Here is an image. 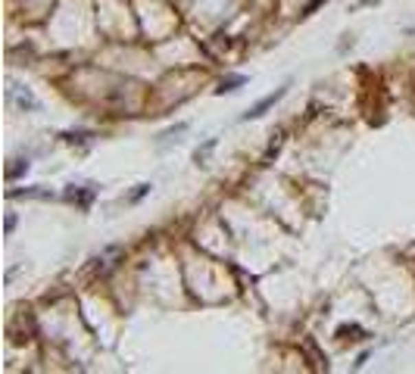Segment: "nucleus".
Returning a JSON list of instances; mask_svg holds the SVG:
<instances>
[{"label":"nucleus","mask_w":415,"mask_h":374,"mask_svg":"<svg viewBox=\"0 0 415 374\" xmlns=\"http://www.w3.org/2000/svg\"><path fill=\"white\" fill-rule=\"evenodd\" d=\"M10 197H50V191H38V187H25V191H10Z\"/></svg>","instance_id":"nucleus-6"},{"label":"nucleus","mask_w":415,"mask_h":374,"mask_svg":"<svg viewBox=\"0 0 415 374\" xmlns=\"http://www.w3.org/2000/svg\"><path fill=\"white\" fill-rule=\"evenodd\" d=\"M144 194H150V184H137V191L128 197V203H137V200H141Z\"/></svg>","instance_id":"nucleus-8"},{"label":"nucleus","mask_w":415,"mask_h":374,"mask_svg":"<svg viewBox=\"0 0 415 374\" xmlns=\"http://www.w3.org/2000/svg\"><path fill=\"white\" fill-rule=\"evenodd\" d=\"M247 82V78H244V75H228V78H225V82L222 84H218V94H228V91H238L240 88V84H244Z\"/></svg>","instance_id":"nucleus-4"},{"label":"nucleus","mask_w":415,"mask_h":374,"mask_svg":"<svg viewBox=\"0 0 415 374\" xmlns=\"http://www.w3.org/2000/svg\"><path fill=\"white\" fill-rule=\"evenodd\" d=\"M322 3H325V0H309V3H306V10H303V13H306V16H313L315 10L322 7Z\"/></svg>","instance_id":"nucleus-9"},{"label":"nucleus","mask_w":415,"mask_h":374,"mask_svg":"<svg viewBox=\"0 0 415 374\" xmlns=\"http://www.w3.org/2000/svg\"><path fill=\"white\" fill-rule=\"evenodd\" d=\"M10 100H16L22 109H38V106H41V103L34 100L32 91H22L19 84H10Z\"/></svg>","instance_id":"nucleus-3"},{"label":"nucleus","mask_w":415,"mask_h":374,"mask_svg":"<svg viewBox=\"0 0 415 374\" xmlns=\"http://www.w3.org/2000/svg\"><path fill=\"white\" fill-rule=\"evenodd\" d=\"M13 228H16V215H7V234H13Z\"/></svg>","instance_id":"nucleus-10"},{"label":"nucleus","mask_w":415,"mask_h":374,"mask_svg":"<svg viewBox=\"0 0 415 374\" xmlns=\"http://www.w3.org/2000/svg\"><path fill=\"white\" fill-rule=\"evenodd\" d=\"M63 197H66L69 203H75V206H82V209H88L91 200L97 197V187H94V184H85V187H75V184H72V187H69V191L63 194Z\"/></svg>","instance_id":"nucleus-2"},{"label":"nucleus","mask_w":415,"mask_h":374,"mask_svg":"<svg viewBox=\"0 0 415 374\" xmlns=\"http://www.w3.org/2000/svg\"><path fill=\"white\" fill-rule=\"evenodd\" d=\"M25 172H28V159H16V165H10V169H7V178L13 181V178L25 175Z\"/></svg>","instance_id":"nucleus-5"},{"label":"nucleus","mask_w":415,"mask_h":374,"mask_svg":"<svg viewBox=\"0 0 415 374\" xmlns=\"http://www.w3.org/2000/svg\"><path fill=\"white\" fill-rule=\"evenodd\" d=\"M212 147H216V137H210V141H206V147L194 153V163H206V156H210V150H212Z\"/></svg>","instance_id":"nucleus-7"},{"label":"nucleus","mask_w":415,"mask_h":374,"mask_svg":"<svg viewBox=\"0 0 415 374\" xmlns=\"http://www.w3.org/2000/svg\"><path fill=\"white\" fill-rule=\"evenodd\" d=\"M284 94H287V84H284V88H278V91H272V94H266V97H262V100H259V103H253V106L247 109V113H244V116H240V119H244V122H250V119L266 116V109H272L275 103H278Z\"/></svg>","instance_id":"nucleus-1"}]
</instances>
